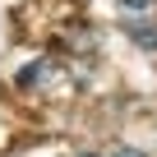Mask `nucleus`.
Listing matches in <instances>:
<instances>
[{
  "label": "nucleus",
  "mask_w": 157,
  "mask_h": 157,
  "mask_svg": "<svg viewBox=\"0 0 157 157\" xmlns=\"http://www.w3.org/2000/svg\"><path fill=\"white\" fill-rule=\"evenodd\" d=\"M125 33H129V42H139V46L157 51V28H152V23H125Z\"/></svg>",
  "instance_id": "f257e3e1"
},
{
  "label": "nucleus",
  "mask_w": 157,
  "mask_h": 157,
  "mask_svg": "<svg viewBox=\"0 0 157 157\" xmlns=\"http://www.w3.org/2000/svg\"><path fill=\"white\" fill-rule=\"evenodd\" d=\"M42 78H46V65L37 60V65H23L19 69V88H33V83H42Z\"/></svg>",
  "instance_id": "f03ea898"
},
{
  "label": "nucleus",
  "mask_w": 157,
  "mask_h": 157,
  "mask_svg": "<svg viewBox=\"0 0 157 157\" xmlns=\"http://www.w3.org/2000/svg\"><path fill=\"white\" fill-rule=\"evenodd\" d=\"M116 5H120L125 14H143V10H152V0H116Z\"/></svg>",
  "instance_id": "7ed1b4c3"
},
{
  "label": "nucleus",
  "mask_w": 157,
  "mask_h": 157,
  "mask_svg": "<svg viewBox=\"0 0 157 157\" xmlns=\"http://www.w3.org/2000/svg\"><path fill=\"white\" fill-rule=\"evenodd\" d=\"M111 157H143V152H139V148H116Z\"/></svg>",
  "instance_id": "20e7f679"
},
{
  "label": "nucleus",
  "mask_w": 157,
  "mask_h": 157,
  "mask_svg": "<svg viewBox=\"0 0 157 157\" xmlns=\"http://www.w3.org/2000/svg\"><path fill=\"white\" fill-rule=\"evenodd\" d=\"M78 157H97V152H78Z\"/></svg>",
  "instance_id": "39448f33"
}]
</instances>
